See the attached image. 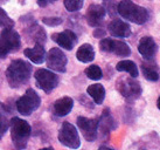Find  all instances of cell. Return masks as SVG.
<instances>
[{"instance_id":"d6986e66","label":"cell","mask_w":160,"mask_h":150,"mask_svg":"<svg viewBox=\"0 0 160 150\" xmlns=\"http://www.w3.org/2000/svg\"><path fill=\"white\" fill-rule=\"evenodd\" d=\"M87 93L92 97V100L95 101L96 104H102L104 99H105V89L102 84L99 83L90 84L87 89Z\"/></svg>"},{"instance_id":"30bf717a","label":"cell","mask_w":160,"mask_h":150,"mask_svg":"<svg viewBox=\"0 0 160 150\" xmlns=\"http://www.w3.org/2000/svg\"><path fill=\"white\" fill-rule=\"evenodd\" d=\"M77 126H78L83 137L88 142H93L97 138L98 122L96 120L80 116V117H77Z\"/></svg>"},{"instance_id":"9a60e30c","label":"cell","mask_w":160,"mask_h":150,"mask_svg":"<svg viewBox=\"0 0 160 150\" xmlns=\"http://www.w3.org/2000/svg\"><path fill=\"white\" fill-rule=\"evenodd\" d=\"M109 32L115 38H129L131 35V28L126 22L119 19H115L109 24Z\"/></svg>"},{"instance_id":"44dd1931","label":"cell","mask_w":160,"mask_h":150,"mask_svg":"<svg viewBox=\"0 0 160 150\" xmlns=\"http://www.w3.org/2000/svg\"><path fill=\"white\" fill-rule=\"evenodd\" d=\"M142 75L145 76V79L148 81H158L159 80V73L154 67H152L151 65L147 63H142Z\"/></svg>"},{"instance_id":"3957f363","label":"cell","mask_w":160,"mask_h":150,"mask_svg":"<svg viewBox=\"0 0 160 150\" xmlns=\"http://www.w3.org/2000/svg\"><path fill=\"white\" fill-rule=\"evenodd\" d=\"M9 126H11V137L14 147L17 149H25L32 134L31 126L25 120L19 117H13L9 122Z\"/></svg>"},{"instance_id":"e0dca14e","label":"cell","mask_w":160,"mask_h":150,"mask_svg":"<svg viewBox=\"0 0 160 150\" xmlns=\"http://www.w3.org/2000/svg\"><path fill=\"white\" fill-rule=\"evenodd\" d=\"M23 54H25V56H27L32 62H34L36 65L42 63L47 56L43 45L41 44H35L33 48H26L23 51Z\"/></svg>"},{"instance_id":"484cf974","label":"cell","mask_w":160,"mask_h":150,"mask_svg":"<svg viewBox=\"0 0 160 150\" xmlns=\"http://www.w3.org/2000/svg\"><path fill=\"white\" fill-rule=\"evenodd\" d=\"M62 19L61 18H43L42 19V22L45 25H48V26H58L62 24Z\"/></svg>"},{"instance_id":"2e32d148","label":"cell","mask_w":160,"mask_h":150,"mask_svg":"<svg viewBox=\"0 0 160 150\" xmlns=\"http://www.w3.org/2000/svg\"><path fill=\"white\" fill-rule=\"evenodd\" d=\"M72 107H74V100L69 96H64L58 99V101L54 103L53 111L56 116L62 117L70 113Z\"/></svg>"},{"instance_id":"4316f807","label":"cell","mask_w":160,"mask_h":150,"mask_svg":"<svg viewBox=\"0 0 160 150\" xmlns=\"http://www.w3.org/2000/svg\"><path fill=\"white\" fill-rule=\"evenodd\" d=\"M55 1H56V0H38V5H39L40 7H46V6H48L49 4H53Z\"/></svg>"},{"instance_id":"52a82bcc","label":"cell","mask_w":160,"mask_h":150,"mask_svg":"<svg viewBox=\"0 0 160 150\" xmlns=\"http://www.w3.org/2000/svg\"><path fill=\"white\" fill-rule=\"evenodd\" d=\"M34 78L36 80L38 87L46 93H50L58 84V76L48 69H38L34 74Z\"/></svg>"},{"instance_id":"f1b7e54d","label":"cell","mask_w":160,"mask_h":150,"mask_svg":"<svg viewBox=\"0 0 160 150\" xmlns=\"http://www.w3.org/2000/svg\"><path fill=\"white\" fill-rule=\"evenodd\" d=\"M157 107H158V109H160V96L158 99V101H157Z\"/></svg>"},{"instance_id":"8fae6325","label":"cell","mask_w":160,"mask_h":150,"mask_svg":"<svg viewBox=\"0 0 160 150\" xmlns=\"http://www.w3.org/2000/svg\"><path fill=\"white\" fill-rule=\"evenodd\" d=\"M118 89H119L120 94L126 99H136L140 95V86L138 82L133 81V79L130 78H125L118 81Z\"/></svg>"},{"instance_id":"8992f818","label":"cell","mask_w":160,"mask_h":150,"mask_svg":"<svg viewBox=\"0 0 160 150\" xmlns=\"http://www.w3.org/2000/svg\"><path fill=\"white\" fill-rule=\"evenodd\" d=\"M58 141L61 142L63 146L71 148V149H77L81 146L78 131L69 122H64L62 124V127L58 131Z\"/></svg>"},{"instance_id":"277c9868","label":"cell","mask_w":160,"mask_h":150,"mask_svg":"<svg viewBox=\"0 0 160 150\" xmlns=\"http://www.w3.org/2000/svg\"><path fill=\"white\" fill-rule=\"evenodd\" d=\"M21 46V40L18 32L12 27H6L0 34V59H4L12 52H17Z\"/></svg>"},{"instance_id":"d4e9b609","label":"cell","mask_w":160,"mask_h":150,"mask_svg":"<svg viewBox=\"0 0 160 150\" xmlns=\"http://www.w3.org/2000/svg\"><path fill=\"white\" fill-rule=\"evenodd\" d=\"M8 121L6 119V116L0 114V140L4 137V135L6 134L7 129H8Z\"/></svg>"},{"instance_id":"5b68a950","label":"cell","mask_w":160,"mask_h":150,"mask_svg":"<svg viewBox=\"0 0 160 150\" xmlns=\"http://www.w3.org/2000/svg\"><path fill=\"white\" fill-rule=\"evenodd\" d=\"M41 104V99L40 96L36 94L34 89H27L25 95L20 97L17 102V109L21 115L23 116H29L32 113L40 107Z\"/></svg>"},{"instance_id":"603a6c76","label":"cell","mask_w":160,"mask_h":150,"mask_svg":"<svg viewBox=\"0 0 160 150\" xmlns=\"http://www.w3.org/2000/svg\"><path fill=\"white\" fill-rule=\"evenodd\" d=\"M83 3L84 0H64V6L69 12H76L82 8Z\"/></svg>"},{"instance_id":"9c48e42d","label":"cell","mask_w":160,"mask_h":150,"mask_svg":"<svg viewBox=\"0 0 160 150\" xmlns=\"http://www.w3.org/2000/svg\"><path fill=\"white\" fill-rule=\"evenodd\" d=\"M47 66L58 73H64L67 69V56L60 48H52L46 56Z\"/></svg>"},{"instance_id":"ac0fdd59","label":"cell","mask_w":160,"mask_h":150,"mask_svg":"<svg viewBox=\"0 0 160 150\" xmlns=\"http://www.w3.org/2000/svg\"><path fill=\"white\" fill-rule=\"evenodd\" d=\"M76 57L77 60L81 62H91L95 59V51L93 47L90 44H84L82 45L80 48L77 49V53H76Z\"/></svg>"},{"instance_id":"ffe728a7","label":"cell","mask_w":160,"mask_h":150,"mask_svg":"<svg viewBox=\"0 0 160 150\" xmlns=\"http://www.w3.org/2000/svg\"><path fill=\"white\" fill-rule=\"evenodd\" d=\"M116 69L118 72H128L132 78H137L138 76V68L136 63L131 60H123L117 63Z\"/></svg>"},{"instance_id":"7402d4cb","label":"cell","mask_w":160,"mask_h":150,"mask_svg":"<svg viewBox=\"0 0 160 150\" xmlns=\"http://www.w3.org/2000/svg\"><path fill=\"white\" fill-rule=\"evenodd\" d=\"M85 74L91 80H95V81H97V80H101L103 76V73H102V69L97 66V65H91L89 66L87 69H85Z\"/></svg>"},{"instance_id":"4fadbf2b","label":"cell","mask_w":160,"mask_h":150,"mask_svg":"<svg viewBox=\"0 0 160 150\" xmlns=\"http://www.w3.org/2000/svg\"><path fill=\"white\" fill-rule=\"evenodd\" d=\"M107 9L103 7L102 5L92 4L89 6V8L87 11V21L90 26L92 27H98L102 24L103 19L105 17Z\"/></svg>"},{"instance_id":"ba28073f","label":"cell","mask_w":160,"mask_h":150,"mask_svg":"<svg viewBox=\"0 0 160 150\" xmlns=\"http://www.w3.org/2000/svg\"><path fill=\"white\" fill-rule=\"evenodd\" d=\"M99 48H101L102 52L113 53L117 56H129L131 54V49H130L129 45L125 44L124 41L108 39V38L101 40Z\"/></svg>"},{"instance_id":"6da1fadb","label":"cell","mask_w":160,"mask_h":150,"mask_svg":"<svg viewBox=\"0 0 160 150\" xmlns=\"http://www.w3.org/2000/svg\"><path fill=\"white\" fill-rule=\"evenodd\" d=\"M31 74V63L23 60H14L13 62H11V65L6 71V78L12 88H19L25 84L29 80Z\"/></svg>"},{"instance_id":"cb8c5ba5","label":"cell","mask_w":160,"mask_h":150,"mask_svg":"<svg viewBox=\"0 0 160 150\" xmlns=\"http://www.w3.org/2000/svg\"><path fill=\"white\" fill-rule=\"evenodd\" d=\"M13 20L9 18L7 13L0 7V27H5L6 28V27H13Z\"/></svg>"},{"instance_id":"83f0119b","label":"cell","mask_w":160,"mask_h":150,"mask_svg":"<svg viewBox=\"0 0 160 150\" xmlns=\"http://www.w3.org/2000/svg\"><path fill=\"white\" fill-rule=\"evenodd\" d=\"M93 35L96 38H104L105 36V31H103L102 28H96V31L93 32Z\"/></svg>"},{"instance_id":"5bb4252c","label":"cell","mask_w":160,"mask_h":150,"mask_svg":"<svg viewBox=\"0 0 160 150\" xmlns=\"http://www.w3.org/2000/svg\"><path fill=\"white\" fill-rule=\"evenodd\" d=\"M157 49H158V47H157L156 41L152 39L151 36L142 38L139 41V45H138V52L146 60H152L154 57Z\"/></svg>"},{"instance_id":"7c38bea8","label":"cell","mask_w":160,"mask_h":150,"mask_svg":"<svg viewBox=\"0 0 160 150\" xmlns=\"http://www.w3.org/2000/svg\"><path fill=\"white\" fill-rule=\"evenodd\" d=\"M52 39L56 42V44L62 47V48L67 49V51H71L74 48V46L77 42V36L74 32L66 29V31L61 32V33H55L52 35Z\"/></svg>"},{"instance_id":"7a4b0ae2","label":"cell","mask_w":160,"mask_h":150,"mask_svg":"<svg viewBox=\"0 0 160 150\" xmlns=\"http://www.w3.org/2000/svg\"><path fill=\"white\" fill-rule=\"evenodd\" d=\"M117 11L120 17H123L131 22H134L137 25L145 24L148 19V13L146 9L132 3L131 0H122L118 4Z\"/></svg>"}]
</instances>
